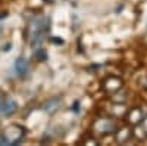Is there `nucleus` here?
I'll use <instances>...</instances> for the list:
<instances>
[{
    "label": "nucleus",
    "mask_w": 147,
    "mask_h": 146,
    "mask_svg": "<svg viewBox=\"0 0 147 146\" xmlns=\"http://www.w3.org/2000/svg\"><path fill=\"white\" fill-rule=\"evenodd\" d=\"M13 109H15V103H13V102H10V101L3 102V105L0 106V111H2V114H5V115L12 114V112H13Z\"/></svg>",
    "instance_id": "f257e3e1"
},
{
    "label": "nucleus",
    "mask_w": 147,
    "mask_h": 146,
    "mask_svg": "<svg viewBox=\"0 0 147 146\" xmlns=\"http://www.w3.org/2000/svg\"><path fill=\"white\" fill-rule=\"evenodd\" d=\"M16 71H18V74L19 75H25L27 74V71H28V67H27V62L24 59H18V62L15 65Z\"/></svg>",
    "instance_id": "f03ea898"
}]
</instances>
